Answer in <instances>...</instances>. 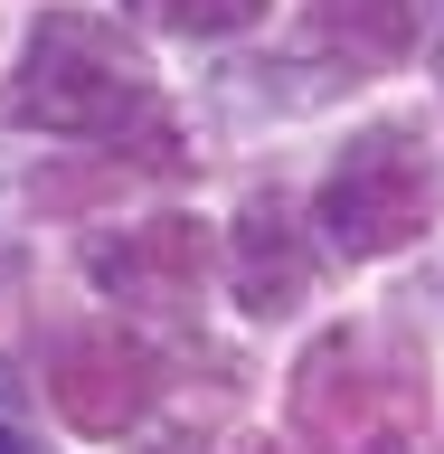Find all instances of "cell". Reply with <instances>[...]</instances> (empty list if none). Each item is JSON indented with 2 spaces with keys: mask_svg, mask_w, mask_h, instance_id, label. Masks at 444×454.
<instances>
[{
  "mask_svg": "<svg viewBox=\"0 0 444 454\" xmlns=\"http://www.w3.org/2000/svg\"><path fill=\"white\" fill-rule=\"evenodd\" d=\"M303 38L340 67H397L417 48V0H312Z\"/></svg>",
  "mask_w": 444,
  "mask_h": 454,
  "instance_id": "cell-7",
  "label": "cell"
},
{
  "mask_svg": "<svg viewBox=\"0 0 444 454\" xmlns=\"http://www.w3.org/2000/svg\"><path fill=\"white\" fill-rule=\"evenodd\" d=\"M10 123L19 133H57V142H161V95H152V67L113 20L95 10H48L19 48V76H10Z\"/></svg>",
  "mask_w": 444,
  "mask_h": 454,
  "instance_id": "cell-1",
  "label": "cell"
},
{
  "mask_svg": "<svg viewBox=\"0 0 444 454\" xmlns=\"http://www.w3.org/2000/svg\"><path fill=\"white\" fill-rule=\"evenodd\" d=\"M227 284H237V303L246 312H293L312 294V247L303 227H293V208L284 199H246L237 208V255H227Z\"/></svg>",
  "mask_w": 444,
  "mask_h": 454,
  "instance_id": "cell-6",
  "label": "cell"
},
{
  "mask_svg": "<svg viewBox=\"0 0 444 454\" xmlns=\"http://www.w3.org/2000/svg\"><path fill=\"white\" fill-rule=\"evenodd\" d=\"M425 350L388 322H340L293 360V454H417Z\"/></svg>",
  "mask_w": 444,
  "mask_h": 454,
  "instance_id": "cell-2",
  "label": "cell"
},
{
  "mask_svg": "<svg viewBox=\"0 0 444 454\" xmlns=\"http://www.w3.org/2000/svg\"><path fill=\"white\" fill-rule=\"evenodd\" d=\"M425 218H435V161H425L417 123H369V133H350V152H340L331 180H322V237H331V255L378 265V255H397L407 237H425Z\"/></svg>",
  "mask_w": 444,
  "mask_h": 454,
  "instance_id": "cell-3",
  "label": "cell"
},
{
  "mask_svg": "<svg viewBox=\"0 0 444 454\" xmlns=\"http://www.w3.org/2000/svg\"><path fill=\"white\" fill-rule=\"evenodd\" d=\"M85 275H95V294H113L133 312H180L208 275V237H199V218H142L123 237H95Z\"/></svg>",
  "mask_w": 444,
  "mask_h": 454,
  "instance_id": "cell-5",
  "label": "cell"
},
{
  "mask_svg": "<svg viewBox=\"0 0 444 454\" xmlns=\"http://www.w3.org/2000/svg\"><path fill=\"white\" fill-rule=\"evenodd\" d=\"M123 10H142L170 38H237V28L265 20V0H123Z\"/></svg>",
  "mask_w": 444,
  "mask_h": 454,
  "instance_id": "cell-8",
  "label": "cell"
},
{
  "mask_svg": "<svg viewBox=\"0 0 444 454\" xmlns=\"http://www.w3.org/2000/svg\"><path fill=\"white\" fill-rule=\"evenodd\" d=\"M0 454H48L38 445V407H28V379L0 369Z\"/></svg>",
  "mask_w": 444,
  "mask_h": 454,
  "instance_id": "cell-9",
  "label": "cell"
},
{
  "mask_svg": "<svg viewBox=\"0 0 444 454\" xmlns=\"http://www.w3.org/2000/svg\"><path fill=\"white\" fill-rule=\"evenodd\" d=\"M161 454H190V445H161Z\"/></svg>",
  "mask_w": 444,
  "mask_h": 454,
  "instance_id": "cell-11",
  "label": "cell"
},
{
  "mask_svg": "<svg viewBox=\"0 0 444 454\" xmlns=\"http://www.w3.org/2000/svg\"><path fill=\"white\" fill-rule=\"evenodd\" d=\"M161 397V350H142L123 322H85L48 350V407L76 435H123Z\"/></svg>",
  "mask_w": 444,
  "mask_h": 454,
  "instance_id": "cell-4",
  "label": "cell"
},
{
  "mask_svg": "<svg viewBox=\"0 0 444 454\" xmlns=\"http://www.w3.org/2000/svg\"><path fill=\"white\" fill-rule=\"evenodd\" d=\"M237 454H284V445H275V435H246V445H237Z\"/></svg>",
  "mask_w": 444,
  "mask_h": 454,
  "instance_id": "cell-10",
  "label": "cell"
}]
</instances>
